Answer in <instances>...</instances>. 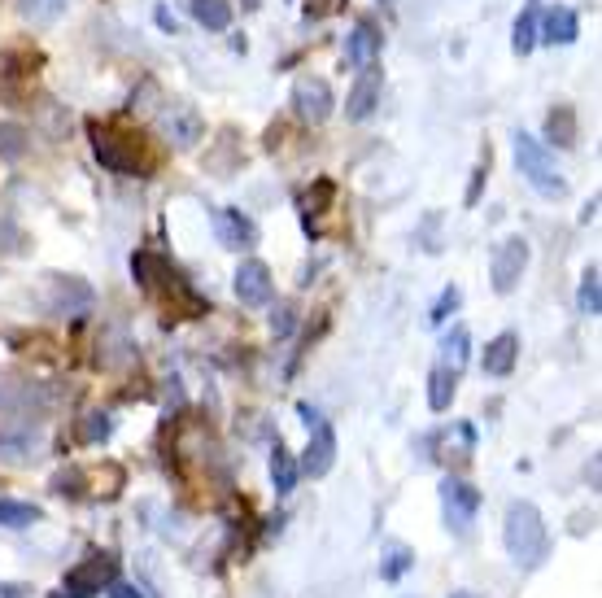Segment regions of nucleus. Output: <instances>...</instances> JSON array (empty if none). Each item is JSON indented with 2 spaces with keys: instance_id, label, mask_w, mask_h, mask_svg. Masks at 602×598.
I'll return each instance as SVG.
<instances>
[{
  "instance_id": "nucleus-1",
  "label": "nucleus",
  "mask_w": 602,
  "mask_h": 598,
  "mask_svg": "<svg viewBox=\"0 0 602 598\" xmlns=\"http://www.w3.org/2000/svg\"><path fill=\"white\" fill-rule=\"evenodd\" d=\"M502 542H507V555L515 559L520 568H537L550 550V533H546V520L533 502L515 498L507 507V520H502Z\"/></svg>"
},
{
  "instance_id": "nucleus-2",
  "label": "nucleus",
  "mask_w": 602,
  "mask_h": 598,
  "mask_svg": "<svg viewBox=\"0 0 602 598\" xmlns=\"http://www.w3.org/2000/svg\"><path fill=\"white\" fill-rule=\"evenodd\" d=\"M515 166H520V175L537 188L541 197H563V193H568V179H563L555 153L541 145L537 136H528V131L515 136Z\"/></svg>"
},
{
  "instance_id": "nucleus-3",
  "label": "nucleus",
  "mask_w": 602,
  "mask_h": 598,
  "mask_svg": "<svg viewBox=\"0 0 602 598\" xmlns=\"http://www.w3.org/2000/svg\"><path fill=\"white\" fill-rule=\"evenodd\" d=\"M88 136H92V153H96V162L105 166V171H114V175H140V149H136V140L123 136V131H114V127H105V123H88Z\"/></svg>"
},
{
  "instance_id": "nucleus-4",
  "label": "nucleus",
  "mask_w": 602,
  "mask_h": 598,
  "mask_svg": "<svg viewBox=\"0 0 602 598\" xmlns=\"http://www.w3.org/2000/svg\"><path fill=\"white\" fill-rule=\"evenodd\" d=\"M114 581H118V559L114 555H88L83 564H75L66 572L57 598H92V594L110 590Z\"/></svg>"
},
{
  "instance_id": "nucleus-5",
  "label": "nucleus",
  "mask_w": 602,
  "mask_h": 598,
  "mask_svg": "<svg viewBox=\"0 0 602 598\" xmlns=\"http://www.w3.org/2000/svg\"><path fill=\"white\" fill-rule=\"evenodd\" d=\"M476 511H480V489H472L459 476H445L441 481V516H445V529L450 533H472L476 524Z\"/></svg>"
},
{
  "instance_id": "nucleus-6",
  "label": "nucleus",
  "mask_w": 602,
  "mask_h": 598,
  "mask_svg": "<svg viewBox=\"0 0 602 598\" xmlns=\"http://www.w3.org/2000/svg\"><path fill=\"white\" fill-rule=\"evenodd\" d=\"M528 267V241L524 236H507L498 249H493L489 258V280H493V293H515V284H520V275Z\"/></svg>"
},
{
  "instance_id": "nucleus-7",
  "label": "nucleus",
  "mask_w": 602,
  "mask_h": 598,
  "mask_svg": "<svg viewBox=\"0 0 602 598\" xmlns=\"http://www.w3.org/2000/svg\"><path fill=\"white\" fill-rule=\"evenodd\" d=\"M293 110H297V118H306V123H328L332 110H336V97L323 79L306 75V79L293 83Z\"/></svg>"
},
{
  "instance_id": "nucleus-8",
  "label": "nucleus",
  "mask_w": 602,
  "mask_h": 598,
  "mask_svg": "<svg viewBox=\"0 0 602 598\" xmlns=\"http://www.w3.org/2000/svg\"><path fill=\"white\" fill-rule=\"evenodd\" d=\"M332 463H336V433H332L328 420H319L315 428H310V446H306V454H301L297 472H306L310 481H319V476L332 472Z\"/></svg>"
},
{
  "instance_id": "nucleus-9",
  "label": "nucleus",
  "mask_w": 602,
  "mask_h": 598,
  "mask_svg": "<svg viewBox=\"0 0 602 598\" xmlns=\"http://www.w3.org/2000/svg\"><path fill=\"white\" fill-rule=\"evenodd\" d=\"M48 310L57 315H88L92 310V289L75 275H53L48 280Z\"/></svg>"
},
{
  "instance_id": "nucleus-10",
  "label": "nucleus",
  "mask_w": 602,
  "mask_h": 598,
  "mask_svg": "<svg viewBox=\"0 0 602 598\" xmlns=\"http://www.w3.org/2000/svg\"><path fill=\"white\" fill-rule=\"evenodd\" d=\"M162 131L175 140L179 149H192L201 140V131H206V123H201V114L192 110L188 101H171L162 110Z\"/></svg>"
},
{
  "instance_id": "nucleus-11",
  "label": "nucleus",
  "mask_w": 602,
  "mask_h": 598,
  "mask_svg": "<svg viewBox=\"0 0 602 598\" xmlns=\"http://www.w3.org/2000/svg\"><path fill=\"white\" fill-rule=\"evenodd\" d=\"M271 267L267 262H258V258H249V262H240V271H236V297H240V306H267L271 302Z\"/></svg>"
},
{
  "instance_id": "nucleus-12",
  "label": "nucleus",
  "mask_w": 602,
  "mask_h": 598,
  "mask_svg": "<svg viewBox=\"0 0 602 598\" xmlns=\"http://www.w3.org/2000/svg\"><path fill=\"white\" fill-rule=\"evenodd\" d=\"M214 236H219V245H227V249H249V245H258V223L249 219V214L223 206V210H214Z\"/></svg>"
},
{
  "instance_id": "nucleus-13",
  "label": "nucleus",
  "mask_w": 602,
  "mask_h": 598,
  "mask_svg": "<svg viewBox=\"0 0 602 598\" xmlns=\"http://www.w3.org/2000/svg\"><path fill=\"white\" fill-rule=\"evenodd\" d=\"M376 101H380V70L363 66V79H358L345 97V118L349 123H363V118H371V110H376Z\"/></svg>"
},
{
  "instance_id": "nucleus-14",
  "label": "nucleus",
  "mask_w": 602,
  "mask_h": 598,
  "mask_svg": "<svg viewBox=\"0 0 602 598\" xmlns=\"http://www.w3.org/2000/svg\"><path fill=\"white\" fill-rule=\"evenodd\" d=\"M515 358H520V337L515 332H498L485 345V354H480V367H485V376H511Z\"/></svg>"
},
{
  "instance_id": "nucleus-15",
  "label": "nucleus",
  "mask_w": 602,
  "mask_h": 598,
  "mask_svg": "<svg viewBox=\"0 0 602 598\" xmlns=\"http://www.w3.org/2000/svg\"><path fill=\"white\" fill-rule=\"evenodd\" d=\"M380 57V31L376 22H358L354 31H349V44H345V62L349 66H371Z\"/></svg>"
},
{
  "instance_id": "nucleus-16",
  "label": "nucleus",
  "mask_w": 602,
  "mask_h": 598,
  "mask_svg": "<svg viewBox=\"0 0 602 598\" xmlns=\"http://www.w3.org/2000/svg\"><path fill=\"white\" fill-rule=\"evenodd\" d=\"M576 35H581V18L572 14V9H563L555 5L546 18H541V27H537V40H546V44H572Z\"/></svg>"
},
{
  "instance_id": "nucleus-17",
  "label": "nucleus",
  "mask_w": 602,
  "mask_h": 598,
  "mask_svg": "<svg viewBox=\"0 0 602 598\" xmlns=\"http://www.w3.org/2000/svg\"><path fill=\"white\" fill-rule=\"evenodd\" d=\"M537 27H541V0H528V5H524V14L520 18H515V35H511V49L515 53H533L537 49Z\"/></svg>"
},
{
  "instance_id": "nucleus-18",
  "label": "nucleus",
  "mask_w": 602,
  "mask_h": 598,
  "mask_svg": "<svg viewBox=\"0 0 602 598\" xmlns=\"http://www.w3.org/2000/svg\"><path fill=\"white\" fill-rule=\"evenodd\" d=\"M454 385H459V372H450V367H432V376H428V406L432 411H450V402H454Z\"/></svg>"
},
{
  "instance_id": "nucleus-19",
  "label": "nucleus",
  "mask_w": 602,
  "mask_h": 598,
  "mask_svg": "<svg viewBox=\"0 0 602 598\" xmlns=\"http://www.w3.org/2000/svg\"><path fill=\"white\" fill-rule=\"evenodd\" d=\"M546 140H555L559 149L576 145V110L572 105H555V110L546 114Z\"/></svg>"
},
{
  "instance_id": "nucleus-20",
  "label": "nucleus",
  "mask_w": 602,
  "mask_h": 598,
  "mask_svg": "<svg viewBox=\"0 0 602 598\" xmlns=\"http://www.w3.org/2000/svg\"><path fill=\"white\" fill-rule=\"evenodd\" d=\"M297 463H293V454H288L284 441H275V450H271V481H275V494H293V485H297Z\"/></svg>"
},
{
  "instance_id": "nucleus-21",
  "label": "nucleus",
  "mask_w": 602,
  "mask_h": 598,
  "mask_svg": "<svg viewBox=\"0 0 602 598\" xmlns=\"http://www.w3.org/2000/svg\"><path fill=\"white\" fill-rule=\"evenodd\" d=\"M192 18L206 31H227L232 27V5L227 0H192Z\"/></svg>"
},
{
  "instance_id": "nucleus-22",
  "label": "nucleus",
  "mask_w": 602,
  "mask_h": 598,
  "mask_svg": "<svg viewBox=\"0 0 602 598\" xmlns=\"http://www.w3.org/2000/svg\"><path fill=\"white\" fill-rule=\"evenodd\" d=\"M35 520H40V507L18 502V498H0V524H5V529H31Z\"/></svg>"
},
{
  "instance_id": "nucleus-23",
  "label": "nucleus",
  "mask_w": 602,
  "mask_h": 598,
  "mask_svg": "<svg viewBox=\"0 0 602 598\" xmlns=\"http://www.w3.org/2000/svg\"><path fill=\"white\" fill-rule=\"evenodd\" d=\"M411 568H415V555H411V550H406V546H389V555H384V564H380V581L397 585Z\"/></svg>"
},
{
  "instance_id": "nucleus-24",
  "label": "nucleus",
  "mask_w": 602,
  "mask_h": 598,
  "mask_svg": "<svg viewBox=\"0 0 602 598\" xmlns=\"http://www.w3.org/2000/svg\"><path fill=\"white\" fill-rule=\"evenodd\" d=\"M576 306H581V315L585 319H594L598 310H602V289H598V267H589L581 275V293H576Z\"/></svg>"
},
{
  "instance_id": "nucleus-25",
  "label": "nucleus",
  "mask_w": 602,
  "mask_h": 598,
  "mask_svg": "<svg viewBox=\"0 0 602 598\" xmlns=\"http://www.w3.org/2000/svg\"><path fill=\"white\" fill-rule=\"evenodd\" d=\"M27 145H31V136L27 131H22L18 123H0V158H22V153H27Z\"/></svg>"
},
{
  "instance_id": "nucleus-26",
  "label": "nucleus",
  "mask_w": 602,
  "mask_h": 598,
  "mask_svg": "<svg viewBox=\"0 0 602 598\" xmlns=\"http://www.w3.org/2000/svg\"><path fill=\"white\" fill-rule=\"evenodd\" d=\"M110 433H114L110 415H101V411L83 415V424H79V441H83V446H101V441L110 437Z\"/></svg>"
},
{
  "instance_id": "nucleus-27",
  "label": "nucleus",
  "mask_w": 602,
  "mask_h": 598,
  "mask_svg": "<svg viewBox=\"0 0 602 598\" xmlns=\"http://www.w3.org/2000/svg\"><path fill=\"white\" fill-rule=\"evenodd\" d=\"M445 367H450V372H459V367L467 363V328H454L450 337H445Z\"/></svg>"
},
{
  "instance_id": "nucleus-28",
  "label": "nucleus",
  "mask_w": 602,
  "mask_h": 598,
  "mask_svg": "<svg viewBox=\"0 0 602 598\" xmlns=\"http://www.w3.org/2000/svg\"><path fill=\"white\" fill-rule=\"evenodd\" d=\"M459 302H463V293L450 284V289H445V293L437 297V306H432V315H428V319H432V324H445V319H450L454 310H459Z\"/></svg>"
},
{
  "instance_id": "nucleus-29",
  "label": "nucleus",
  "mask_w": 602,
  "mask_h": 598,
  "mask_svg": "<svg viewBox=\"0 0 602 598\" xmlns=\"http://www.w3.org/2000/svg\"><path fill=\"white\" fill-rule=\"evenodd\" d=\"M62 9V0H22V14L27 18H53Z\"/></svg>"
},
{
  "instance_id": "nucleus-30",
  "label": "nucleus",
  "mask_w": 602,
  "mask_h": 598,
  "mask_svg": "<svg viewBox=\"0 0 602 598\" xmlns=\"http://www.w3.org/2000/svg\"><path fill=\"white\" fill-rule=\"evenodd\" d=\"M485 175H489V149H485V158H480V166H476L472 188H467V206H476V197H480V184H485Z\"/></svg>"
},
{
  "instance_id": "nucleus-31",
  "label": "nucleus",
  "mask_w": 602,
  "mask_h": 598,
  "mask_svg": "<svg viewBox=\"0 0 602 598\" xmlns=\"http://www.w3.org/2000/svg\"><path fill=\"white\" fill-rule=\"evenodd\" d=\"M271 328H275V337H288V332H293V310H288V306L275 310V315H271Z\"/></svg>"
},
{
  "instance_id": "nucleus-32",
  "label": "nucleus",
  "mask_w": 602,
  "mask_h": 598,
  "mask_svg": "<svg viewBox=\"0 0 602 598\" xmlns=\"http://www.w3.org/2000/svg\"><path fill=\"white\" fill-rule=\"evenodd\" d=\"M110 598H144V590H136V585H127V581H114Z\"/></svg>"
},
{
  "instance_id": "nucleus-33",
  "label": "nucleus",
  "mask_w": 602,
  "mask_h": 598,
  "mask_svg": "<svg viewBox=\"0 0 602 598\" xmlns=\"http://www.w3.org/2000/svg\"><path fill=\"white\" fill-rule=\"evenodd\" d=\"M22 594H27V585H5V581H0V598H22Z\"/></svg>"
},
{
  "instance_id": "nucleus-34",
  "label": "nucleus",
  "mask_w": 602,
  "mask_h": 598,
  "mask_svg": "<svg viewBox=\"0 0 602 598\" xmlns=\"http://www.w3.org/2000/svg\"><path fill=\"white\" fill-rule=\"evenodd\" d=\"M158 27H162V31H175V18L166 14V9H158Z\"/></svg>"
},
{
  "instance_id": "nucleus-35",
  "label": "nucleus",
  "mask_w": 602,
  "mask_h": 598,
  "mask_svg": "<svg viewBox=\"0 0 602 598\" xmlns=\"http://www.w3.org/2000/svg\"><path fill=\"white\" fill-rule=\"evenodd\" d=\"M454 598H472V594H454Z\"/></svg>"
}]
</instances>
